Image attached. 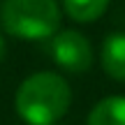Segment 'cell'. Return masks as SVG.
I'll use <instances>...</instances> for the list:
<instances>
[{"label": "cell", "mask_w": 125, "mask_h": 125, "mask_svg": "<svg viewBox=\"0 0 125 125\" xmlns=\"http://www.w3.org/2000/svg\"><path fill=\"white\" fill-rule=\"evenodd\" d=\"M14 104L23 123L56 125L72 104V90L56 72H35L21 81Z\"/></svg>", "instance_id": "cell-1"}, {"label": "cell", "mask_w": 125, "mask_h": 125, "mask_svg": "<svg viewBox=\"0 0 125 125\" xmlns=\"http://www.w3.org/2000/svg\"><path fill=\"white\" fill-rule=\"evenodd\" d=\"M2 28L19 40H51L60 30V5L56 0H5Z\"/></svg>", "instance_id": "cell-2"}, {"label": "cell", "mask_w": 125, "mask_h": 125, "mask_svg": "<svg viewBox=\"0 0 125 125\" xmlns=\"http://www.w3.org/2000/svg\"><path fill=\"white\" fill-rule=\"evenodd\" d=\"M51 58L65 72L81 74L93 65V46L79 30H58L49 42Z\"/></svg>", "instance_id": "cell-3"}, {"label": "cell", "mask_w": 125, "mask_h": 125, "mask_svg": "<svg viewBox=\"0 0 125 125\" xmlns=\"http://www.w3.org/2000/svg\"><path fill=\"white\" fill-rule=\"evenodd\" d=\"M100 60H102V70L114 81L125 83V32H111L102 42Z\"/></svg>", "instance_id": "cell-4"}, {"label": "cell", "mask_w": 125, "mask_h": 125, "mask_svg": "<svg viewBox=\"0 0 125 125\" xmlns=\"http://www.w3.org/2000/svg\"><path fill=\"white\" fill-rule=\"evenodd\" d=\"M88 125H125V97L111 95L100 100L88 116Z\"/></svg>", "instance_id": "cell-5"}, {"label": "cell", "mask_w": 125, "mask_h": 125, "mask_svg": "<svg viewBox=\"0 0 125 125\" xmlns=\"http://www.w3.org/2000/svg\"><path fill=\"white\" fill-rule=\"evenodd\" d=\"M111 0H62V9L76 23H93L107 12Z\"/></svg>", "instance_id": "cell-6"}, {"label": "cell", "mask_w": 125, "mask_h": 125, "mask_svg": "<svg viewBox=\"0 0 125 125\" xmlns=\"http://www.w3.org/2000/svg\"><path fill=\"white\" fill-rule=\"evenodd\" d=\"M5 51H7V46H5V40H2V35H0V62L5 58Z\"/></svg>", "instance_id": "cell-7"}]
</instances>
